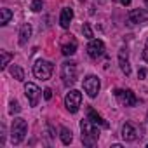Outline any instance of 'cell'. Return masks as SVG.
Segmentation results:
<instances>
[{
    "label": "cell",
    "mask_w": 148,
    "mask_h": 148,
    "mask_svg": "<svg viewBox=\"0 0 148 148\" xmlns=\"http://www.w3.org/2000/svg\"><path fill=\"white\" fill-rule=\"evenodd\" d=\"M82 33H84V35H86V38H89V40H92V37H94V35H92V30H91V26H89L87 23L82 26Z\"/></svg>",
    "instance_id": "cell-21"
},
{
    "label": "cell",
    "mask_w": 148,
    "mask_h": 148,
    "mask_svg": "<svg viewBox=\"0 0 148 148\" xmlns=\"http://www.w3.org/2000/svg\"><path fill=\"white\" fill-rule=\"evenodd\" d=\"M87 54L92 59L101 58L105 54V44H103V40H91L89 45H87Z\"/></svg>",
    "instance_id": "cell-9"
},
{
    "label": "cell",
    "mask_w": 148,
    "mask_h": 148,
    "mask_svg": "<svg viewBox=\"0 0 148 148\" xmlns=\"http://www.w3.org/2000/svg\"><path fill=\"white\" fill-rule=\"evenodd\" d=\"M44 98L49 101V99L52 98V91H51V89H45V91H44Z\"/></svg>",
    "instance_id": "cell-24"
},
{
    "label": "cell",
    "mask_w": 148,
    "mask_h": 148,
    "mask_svg": "<svg viewBox=\"0 0 148 148\" xmlns=\"http://www.w3.org/2000/svg\"><path fill=\"white\" fill-rule=\"evenodd\" d=\"M120 4H122V5H125V7H127V5H131V0H120Z\"/></svg>",
    "instance_id": "cell-27"
},
{
    "label": "cell",
    "mask_w": 148,
    "mask_h": 148,
    "mask_svg": "<svg viewBox=\"0 0 148 148\" xmlns=\"http://www.w3.org/2000/svg\"><path fill=\"white\" fill-rule=\"evenodd\" d=\"M146 77V70L145 68H141L139 71H138V79H145Z\"/></svg>",
    "instance_id": "cell-25"
},
{
    "label": "cell",
    "mask_w": 148,
    "mask_h": 148,
    "mask_svg": "<svg viewBox=\"0 0 148 148\" xmlns=\"http://www.w3.org/2000/svg\"><path fill=\"white\" fill-rule=\"evenodd\" d=\"M12 19V11L11 9H0V25L5 26Z\"/></svg>",
    "instance_id": "cell-17"
},
{
    "label": "cell",
    "mask_w": 148,
    "mask_h": 148,
    "mask_svg": "<svg viewBox=\"0 0 148 148\" xmlns=\"http://www.w3.org/2000/svg\"><path fill=\"white\" fill-rule=\"evenodd\" d=\"M71 18H73V11H71L70 7H64V9L61 11V18H59L61 26H63V28H68V26H70Z\"/></svg>",
    "instance_id": "cell-14"
},
{
    "label": "cell",
    "mask_w": 148,
    "mask_h": 148,
    "mask_svg": "<svg viewBox=\"0 0 148 148\" xmlns=\"http://www.w3.org/2000/svg\"><path fill=\"white\" fill-rule=\"evenodd\" d=\"M143 58H145V61L148 63V42H146V45H145V51H143Z\"/></svg>",
    "instance_id": "cell-26"
},
{
    "label": "cell",
    "mask_w": 148,
    "mask_h": 148,
    "mask_svg": "<svg viewBox=\"0 0 148 148\" xmlns=\"http://www.w3.org/2000/svg\"><path fill=\"white\" fill-rule=\"evenodd\" d=\"M127 21L129 25H138V23H145L148 21V11L145 9H134L127 14Z\"/></svg>",
    "instance_id": "cell-11"
},
{
    "label": "cell",
    "mask_w": 148,
    "mask_h": 148,
    "mask_svg": "<svg viewBox=\"0 0 148 148\" xmlns=\"http://www.w3.org/2000/svg\"><path fill=\"white\" fill-rule=\"evenodd\" d=\"M52 63L45 61V59H38L35 64H33V73H35V77L40 79V80H49L51 75H52Z\"/></svg>",
    "instance_id": "cell-3"
},
{
    "label": "cell",
    "mask_w": 148,
    "mask_h": 148,
    "mask_svg": "<svg viewBox=\"0 0 148 148\" xmlns=\"http://www.w3.org/2000/svg\"><path fill=\"white\" fill-rule=\"evenodd\" d=\"M80 129H82V143L86 146H94L99 139V131L96 129V124L86 119L80 122Z\"/></svg>",
    "instance_id": "cell-1"
},
{
    "label": "cell",
    "mask_w": 148,
    "mask_h": 148,
    "mask_svg": "<svg viewBox=\"0 0 148 148\" xmlns=\"http://www.w3.org/2000/svg\"><path fill=\"white\" fill-rule=\"evenodd\" d=\"M80 2H86V0H80Z\"/></svg>",
    "instance_id": "cell-29"
},
{
    "label": "cell",
    "mask_w": 148,
    "mask_h": 148,
    "mask_svg": "<svg viewBox=\"0 0 148 148\" xmlns=\"http://www.w3.org/2000/svg\"><path fill=\"white\" fill-rule=\"evenodd\" d=\"M80 103H82V94L79 91H70L64 98V106L70 113H77L80 108Z\"/></svg>",
    "instance_id": "cell-5"
},
{
    "label": "cell",
    "mask_w": 148,
    "mask_h": 148,
    "mask_svg": "<svg viewBox=\"0 0 148 148\" xmlns=\"http://www.w3.org/2000/svg\"><path fill=\"white\" fill-rule=\"evenodd\" d=\"M19 112H21V108H19L18 101H11V108H9V113H11V115H14V113H19Z\"/></svg>",
    "instance_id": "cell-22"
},
{
    "label": "cell",
    "mask_w": 148,
    "mask_h": 148,
    "mask_svg": "<svg viewBox=\"0 0 148 148\" xmlns=\"http://www.w3.org/2000/svg\"><path fill=\"white\" fill-rule=\"evenodd\" d=\"M75 51H77V40L75 38H68V40H64L63 42V45H61V52L64 54V56H71V54H75Z\"/></svg>",
    "instance_id": "cell-13"
},
{
    "label": "cell",
    "mask_w": 148,
    "mask_h": 148,
    "mask_svg": "<svg viewBox=\"0 0 148 148\" xmlns=\"http://www.w3.org/2000/svg\"><path fill=\"white\" fill-rule=\"evenodd\" d=\"M139 136H141L139 134V129L134 124H131V122H125L124 124V127H122V138L125 141H136Z\"/></svg>",
    "instance_id": "cell-10"
},
{
    "label": "cell",
    "mask_w": 148,
    "mask_h": 148,
    "mask_svg": "<svg viewBox=\"0 0 148 148\" xmlns=\"http://www.w3.org/2000/svg\"><path fill=\"white\" fill-rule=\"evenodd\" d=\"M119 63H120V70L125 73V75H131V64H129V61H127V56L124 58V52L120 51V54H119Z\"/></svg>",
    "instance_id": "cell-16"
},
{
    "label": "cell",
    "mask_w": 148,
    "mask_h": 148,
    "mask_svg": "<svg viewBox=\"0 0 148 148\" xmlns=\"http://www.w3.org/2000/svg\"><path fill=\"white\" fill-rule=\"evenodd\" d=\"M71 139H73L71 131H70V129H66V127H61V141H63V145H70V143H71Z\"/></svg>",
    "instance_id": "cell-19"
},
{
    "label": "cell",
    "mask_w": 148,
    "mask_h": 148,
    "mask_svg": "<svg viewBox=\"0 0 148 148\" xmlns=\"http://www.w3.org/2000/svg\"><path fill=\"white\" fill-rule=\"evenodd\" d=\"M26 131H28V124L25 119H14L12 120V125H11V141L14 145H19L25 136H26Z\"/></svg>",
    "instance_id": "cell-2"
},
{
    "label": "cell",
    "mask_w": 148,
    "mask_h": 148,
    "mask_svg": "<svg viewBox=\"0 0 148 148\" xmlns=\"http://www.w3.org/2000/svg\"><path fill=\"white\" fill-rule=\"evenodd\" d=\"M30 37H32V26H30L28 23H25V25L21 26V30H19V44L25 45Z\"/></svg>",
    "instance_id": "cell-15"
},
{
    "label": "cell",
    "mask_w": 148,
    "mask_h": 148,
    "mask_svg": "<svg viewBox=\"0 0 148 148\" xmlns=\"http://www.w3.org/2000/svg\"><path fill=\"white\" fill-rule=\"evenodd\" d=\"M32 11L33 12L42 11V0H33V2H32Z\"/></svg>",
    "instance_id": "cell-23"
},
{
    "label": "cell",
    "mask_w": 148,
    "mask_h": 148,
    "mask_svg": "<svg viewBox=\"0 0 148 148\" xmlns=\"http://www.w3.org/2000/svg\"><path fill=\"white\" fill-rule=\"evenodd\" d=\"M115 98L119 99V103H120L122 106H134V105L138 103L134 92L129 91V89H117V91H115Z\"/></svg>",
    "instance_id": "cell-7"
},
{
    "label": "cell",
    "mask_w": 148,
    "mask_h": 148,
    "mask_svg": "<svg viewBox=\"0 0 148 148\" xmlns=\"http://www.w3.org/2000/svg\"><path fill=\"white\" fill-rule=\"evenodd\" d=\"M12 59V54L11 52H7V51H2V63H0V66L2 68H5L7 64H9V61Z\"/></svg>",
    "instance_id": "cell-20"
},
{
    "label": "cell",
    "mask_w": 148,
    "mask_h": 148,
    "mask_svg": "<svg viewBox=\"0 0 148 148\" xmlns=\"http://www.w3.org/2000/svg\"><path fill=\"white\" fill-rule=\"evenodd\" d=\"M11 75H12L16 80H19V82L25 80V71H23L18 64H12V68H11Z\"/></svg>",
    "instance_id": "cell-18"
},
{
    "label": "cell",
    "mask_w": 148,
    "mask_h": 148,
    "mask_svg": "<svg viewBox=\"0 0 148 148\" xmlns=\"http://www.w3.org/2000/svg\"><path fill=\"white\" fill-rule=\"evenodd\" d=\"M99 87H101V82L96 75H87L84 79V91L89 94V98H96L99 92Z\"/></svg>",
    "instance_id": "cell-6"
},
{
    "label": "cell",
    "mask_w": 148,
    "mask_h": 148,
    "mask_svg": "<svg viewBox=\"0 0 148 148\" xmlns=\"http://www.w3.org/2000/svg\"><path fill=\"white\" fill-rule=\"evenodd\" d=\"M145 4H146V7H148V0H145Z\"/></svg>",
    "instance_id": "cell-28"
},
{
    "label": "cell",
    "mask_w": 148,
    "mask_h": 148,
    "mask_svg": "<svg viewBox=\"0 0 148 148\" xmlns=\"http://www.w3.org/2000/svg\"><path fill=\"white\" fill-rule=\"evenodd\" d=\"M87 119L92 122V124H96V125H101V127H108V122L94 110V108H87Z\"/></svg>",
    "instance_id": "cell-12"
},
{
    "label": "cell",
    "mask_w": 148,
    "mask_h": 148,
    "mask_svg": "<svg viewBox=\"0 0 148 148\" xmlns=\"http://www.w3.org/2000/svg\"><path fill=\"white\" fill-rule=\"evenodd\" d=\"M61 77H63V82L64 86H73L77 80V66L75 63H63V68H61Z\"/></svg>",
    "instance_id": "cell-4"
},
{
    "label": "cell",
    "mask_w": 148,
    "mask_h": 148,
    "mask_svg": "<svg viewBox=\"0 0 148 148\" xmlns=\"http://www.w3.org/2000/svg\"><path fill=\"white\" fill-rule=\"evenodd\" d=\"M25 94H26V98L30 99V105H32V106H37V105H38V99H40V96H42L40 89H38L35 84H32V82H28V84L25 86Z\"/></svg>",
    "instance_id": "cell-8"
}]
</instances>
